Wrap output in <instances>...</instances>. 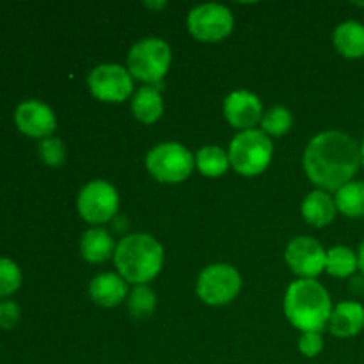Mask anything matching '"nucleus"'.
Instances as JSON below:
<instances>
[{
  "instance_id": "nucleus-5",
  "label": "nucleus",
  "mask_w": 364,
  "mask_h": 364,
  "mask_svg": "<svg viewBox=\"0 0 364 364\" xmlns=\"http://www.w3.org/2000/svg\"><path fill=\"white\" fill-rule=\"evenodd\" d=\"M171 46L160 38H146L135 43L128 53V71L134 78L148 85L162 84V78L169 71Z\"/></svg>"
},
{
  "instance_id": "nucleus-29",
  "label": "nucleus",
  "mask_w": 364,
  "mask_h": 364,
  "mask_svg": "<svg viewBox=\"0 0 364 364\" xmlns=\"http://www.w3.org/2000/svg\"><path fill=\"white\" fill-rule=\"evenodd\" d=\"M358 267L364 277V240L359 244V249H358Z\"/></svg>"
},
{
  "instance_id": "nucleus-13",
  "label": "nucleus",
  "mask_w": 364,
  "mask_h": 364,
  "mask_svg": "<svg viewBox=\"0 0 364 364\" xmlns=\"http://www.w3.org/2000/svg\"><path fill=\"white\" fill-rule=\"evenodd\" d=\"M263 107L258 96L249 91H233L224 100V117L237 130H252L262 121Z\"/></svg>"
},
{
  "instance_id": "nucleus-1",
  "label": "nucleus",
  "mask_w": 364,
  "mask_h": 364,
  "mask_svg": "<svg viewBox=\"0 0 364 364\" xmlns=\"http://www.w3.org/2000/svg\"><path fill=\"white\" fill-rule=\"evenodd\" d=\"M304 171L320 191H338L354 180L361 164V144L340 130H327L309 141Z\"/></svg>"
},
{
  "instance_id": "nucleus-17",
  "label": "nucleus",
  "mask_w": 364,
  "mask_h": 364,
  "mask_svg": "<svg viewBox=\"0 0 364 364\" xmlns=\"http://www.w3.org/2000/svg\"><path fill=\"white\" fill-rule=\"evenodd\" d=\"M114 252H116V244L109 231L103 228H91L82 235L80 255L85 262L103 263L114 258Z\"/></svg>"
},
{
  "instance_id": "nucleus-2",
  "label": "nucleus",
  "mask_w": 364,
  "mask_h": 364,
  "mask_svg": "<svg viewBox=\"0 0 364 364\" xmlns=\"http://www.w3.org/2000/svg\"><path fill=\"white\" fill-rule=\"evenodd\" d=\"M284 313L302 333H322L333 313L329 291L315 279L294 281L284 295Z\"/></svg>"
},
{
  "instance_id": "nucleus-9",
  "label": "nucleus",
  "mask_w": 364,
  "mask_h": 364,
  "mask_svg": "<svg viewBox=\"0 0 364 364\" xmlns=\"http://www.w3.org/2000/svg\"><path fill=\"white\" fill-rule=\"evenodd\" d=\"M233 14L220 4H201L188 13V32L198 41L217 43L233 31Z\"/></svg>"
},
{
  "instance_id": "nucleus-22",
  "label": "nucleus",
  "mask_w": 364,
  "mask_h": 364,
  "mask_svg": "<svg viewBox=\"0 0 364 364\" xmlns=\"http://www.w3.org/2000/svg\"><path fill=\"white\" fill-rule=\"evenodd\" d=\"M196 166L203 176L219 178L226 174L230 164V156L219 146H205L196 155Z\"/></svg>"
},
{
  "instance_id": "nucleus-19",
  "label": "nucleus",
  "mask_w": 364,
  "mask_h": 364,
  "mask_svg": "<svg viewBox=\"0 0 364 364\" xmlns=\"http://www.w3.org/2000/svg\"><path fill=\"white\" fill-rule=\"evenodd\" d=\"M162 84L159 85H142L137 92H135L134 100H132V112L137 117L141 123L151 124L160 119L164 112V102L162 95H160Z\"/></svg>"
},
{
  "instance_id": "nucleus-25",
  "label": "nucleus",
  "mask_w": 364,
  "mask_h": 364,
  "mask_svg": "<svg viewBox=\"0 0 364 364\" xmlns=\"http://www.w3.org/2000/svg\"><path fill=\"white\" fill-rule=\"evenodd\" d=\"M21 284V272L14 262L7 258H0V295L14 294Z\"/></svg>"
},
{
  "instance_id": "nucleus-6",
  "label": "nucleus",
  "mask_w": 364,
  "mask_h": 364,
  "mask_svg": "<svg viewBox=\"0 0 364 364\" xmlns=\"http://www.w3.org/2000/svg\"><path fill=\"white\" fill-rule=\"evenodd\" d=\"M196 156L180 142H162L146 155V167L162 183H180L194 171Z\"/></svg>"
},
{
  "instance_id": "nucleus-27",
  "label": "nucleus",
  "mask_w": 364,
  "mask_h": 364,
  "mask_svg": "<svg viewBox=\"0 0 364 364\" xmlns=\"http://www.w3.org/2000/svg\"><path fill=\"white\" fill-rule=\"evenodd\" d=\"M299 350L306 358H316L323 350L322 333H302L299 340Z\"/></svg>"
},
{
  "instance_id": "nucleus-30",
  "label": "nucleus",
  "mask_w": 364,
  "mask_h": 364,
  "mask_svg": "<svg viewBox=\"0 0 364 364\" xmlns=\"http://www.w3.org/2000/svg\"><path fill=\"white\" fill-rule=\"evenodd\" d=\"M146 6L153 7V9H160V7L166 6V2H160V4H151V2H146Z\"/></svg>"
},
{
  "instance_id": "nucleus-31",
  "label": "nucleus",
  "mask_w": 364,
  "mask_h": 364,
  "mask_svg": "<svg viewBox=\"0 0 364 364\" xmlns=\"http://www.w3.org/2000/svg\"><path fill=\"white\" fill-rule=\"evenodd\" d=\"M361 164L364 167V137H363V142H361Z\"/></svg>"
},
{
  "instance_id": "nucleus-18",
  "label": "nucleus",
  "mask_w": 364,
  "mask_h": 364,
  "mask_svg": "<svg viewBox=\"0 0 364 364\" xmlns=\"http://www.w3.org/2000/svg\"><path fill=\"white\" fill-rule=\"evenodd\" d=\"M336 203L334 198H331L326 191H313L302 201V215H304L306 223L311 226L323 228L331 224L336 217Z\"/></svg>"
},
{
  "instance_id": "nucleus-28",
  "label": "nucleus",
  "mask_w": 364,
  "mask_h": 364,
  "mask_svg": "<svg viewBox=\"0 0 364 364\" xmlns=\"http://www.w3.org/2000/svg\"><path fill=\"white\" fill-rule=\"evenodd\" d=\"M20 322V308L13 301L0 302V329H13Z\"/></svg>"
},
{
  "instance_id": "nucleus-8",
  "label": "nucleus",
  "mask_w": 364,
  "mask_h": 364,
  "mask_svg": "<svg viewBox=\"0 0 364 364\" xmlns=\"http://www.w3.org/2000/svg\"><path fill=\"white\" fill-rule=\"evenodd\" d=\"M78 213L89 224H105L116 217L119 196L114 185L103 180H92L80 191L77 199Z\"/></svg>"
},
{
  "instance_id": "nucleus-10",
  "label": "nucleus",
  "mask_w": 364,
  "mask_h": 364,
  "mask_svg": "<svg viewBox=\"0 0 364 364\" xmlns=\"http://www.w3.org/2000/svg\"><path fill=\"white\" fill-rule=\"evenodd\" d=\"M92 96L107 103H121L134 91V80L127 68L119 64H100L89 73Z\"/></svg>"
},
{
  "instance_id": "nucleus-14",
  "label": "nucleus",
  "mask_w": 364,
  "mask_h": 364,
  "mask_svg": "<svg viewBox=\"0 0 364 364\" xmlns=\"http://www.w3.org/2000/svg\"><path fill=\"white\" fill-rule=\"evenodd\" d=\"M329 331L336 338H354L364 329V306L358 301L340 302L333 308Z\"/></svg>"
},
{
  "instance_id": "nucleus-26",
  "label": "nucleus",
  "mask_w": 364,
  "mask_h": 364,
  "mask_svg": "<svg viewBox=\"0 0 364 364\" xmlns=\"http://www.w3.org/2000/svg\"><path fill=\"white\" fill-rule=\"evenodd\" d=\"M39 156L45 164L57 167L66 160V148L59 137H48L39 144Z\"/></svg>"
},
{
  "instance_id": "nucleus-24",
  "label": "nucleus",
  "mask_w": 364,
  "mask_h": 364,
  "mask_svg": "<svg viewBox=\"0 0 364 364\" xmlns=\"http://www.w3.org/2000/svg\"><path fill=\"white\" fill-rule=\"evenodd\" d=\"M291 124H294V117L287 107H270L262 116V132L272 135V137H281V135L288 134Z\"/></svg>"
},
{
  "instance_id": "nucleus-3",
  "label": "nucleus",
  "mask_w": 364,
  "mask_h": 364,
  "mask_svg": "<svg viewBox=\"0 0 364 364\" xmlns=\"http://www.w3.org/2000/svg\"><path fill=\"white\" fill-rule=\"evenodd\" d=\"M114 263L127 283L146 284L162 270L164 247L151 235H128L116 245Z\"/></svg>"
},
{
  "instance_id": "nucleus-32",
  "label": "nucleus",
  "mask_w": 364,
  "mask_h": 364,
  "mask_svg": "<svg viewBox=\"0 0 364 364\" xmlns=\"http://www.w3.org/2000/svg\"><path fill=\"white\" fill-rule=\"evenodd\" d=\"M358 6H361V7H364V2H359V4H358Z\"/></svg>"
},
{
  "instance_id": "nucleus-11",
  "label": "nucleus",
  "mask_w": 364,
  "mask_h": 364,
  "mask_svg": "<svg viewBox=\"0 0 364 364\" xmlns=\"http://www.w3.org/2000/svg\"><path fill=\"white\" fill-rule=\"evenodd\" d=\"M284 259L291 272L302 279H315L326 270L327 252L318 240L311 237H297L290 240L284 251Z\"/></svg>"
},
{
  "instance_id": "nucleus-16",
  "label": "nucleus",
  "mask_w": 364,
  "mask_h": 364,
  "mask_svg": "<svg viewBox=\"0 0 364 364\" xmlns=\"http://www.w3.org/2000/svg\"><path fill=\"white\" fill-rule=\"evenodd\" d=\"M333 43L345 59H361L364 57V25L354 20L343 21L334 28Z\"/></svg>"
},
{
  "instance_id": "nucleus-20",
  "label": "nucleus",
  "mask_w": 364,
  "mask_h": 364,
  "mask_svg": "<svg viewBox=\"0 0 364 364\" xmlns=\"http://www.w3.org/2000/svg\"><path fill=\"white\" fill-rule=\"evenodd\" d=\"M338 212L350 219H363L364 217V181L352 180L341 188H338L334 196Z\"/></svg>"
},
{
  "instance_id": "nucleus-21",
  "label": "nucleus",
  "mask_w": 364,
  "mask_h": 364,
  "mask_svg": "<svg viewBox=\"0 0 364 364\" xmlns=\"http://www.w3.org/2000/svg\"><path fill=\"white\" fill-rule=\"evenodd\" d=\"M326 270L329 276L340 277V279L354 276L355 270H359L358 252H354L347 245H336V247L329 249L327 251Z\"/></svg>"
},
{
  "instance_id": "nucleus-7",
  "label": "nucleus",
  "mask_w": 364,
  "mask_h": 364,
  "mask_svg": "<svg viewBox=\"0 0 364 364\" xmlns=\"http://www.w3.org/2000/svg\"><path fill=\"white\" fill-rule=\"evenodd\" d=\"M242 288V277L235 267L226 263L210 265L199 274L196 291L199 299L208 306L230 304L237 299Z\"/></svg>"
},
{
  "instance_id": "nucleus-12",
  "label": "nucleus",
  "mask_w": 364,
  "mask_h": 364,
  "mask_svg": "<svg viewBox=\"0 0 364 364\" xmlns=\"http://www.w3.org/2000/svg\"><path fill=\"white\" fill-rule=\"evenodd\" d=\"M14 121L20 132L28 137L48 139L57 127V119L53 110L46 103L38 100H27L20 103L14 112Z\"/></svg>"
},
{
  "instance_id": "nucleus-4",
  "label": "nucleus",
  "mask_w": 364,
  "mask_h": 364,
  "mask_svg": "<svg viewBox=\"0 0 364 364\" xmlns=\"http://www.w3.org/2000/svg\"><path fill=\"white\" fill-rule=\"evenodd\" d=\"M274 146L262 130L238 132L230 142V164L242 176H258L269 167Z\"/></svg>"
},
{
  "instance_id": "nucleus-23",
  "label": "nucleus",
  "mask_w": 364,
  "mask_h": 364,
  "mask_svg": "<svg viewBox=\"0 0 364 364\" xmlns=\"http://www.w3.org/2000/svg\"><path fill=\"white\" fill-rule=\"evenodd\" d=\"M156 308V295L148 284H137L128 297V311L134 318H148Z\"/></svg>"
},
{
  "instance_id": "nucleus-15",
  "label": "nucleus",
  "mask_w": 364,
  "mask_h": 364,
  "mask_svg": "<svg viewBox=\"0 0 364 364\" xmlns=\"http://www.w3.org/2000/svg\"><path fill=\"white\" fill-rule=\"evenodd\" d=\"M89 295L98 306L116 308L127 299V281L119 274H98L89 284Z\"/></svg>"
}]
</instances>
